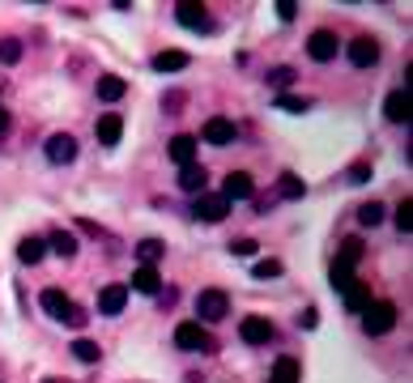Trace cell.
I'll return each instance as SVG.
<instances>
[{
	"instance_id": "8",
	"label": "cell",
	"mask_w": 413,
	"mask_h": 383,
	"mask_svg": "<svg viewBox=\"0 0 413 383\" xmlns=\"http://www.w3.org/2000/svg\"><path fill=\"white\" fill-rule=\"evenodd\" d=\"M230 213V200L226 196H196V205H192V217L196 222H222Z\"/></svg>"
},
{
	"instance_id": "34",
	"label": "cell",
	"mask_w": 413,
	"mask_h": 383,
	"mask_svg": "<svg viewBox=\"0 0 413 383\" xmlns=\"http://www.w3.org/2000/svg\"><path fill=\"white\" fill-rule=\"evenodd\" d=\"M328 281H333V290L341 294V290H345V286L354 281V273H350V269H341V264H333V273H328Z\"/></svg>"
},
{
	"instance_id": "39",
	"label": "cell",
	"mask_w": 413,
	"mask_h": 383,
	"mask_svg": "<svg viewBox=\"0 0 413 383\" xmlns=\"http://www.w3.org/2000/svg\"><path fill=\"white\" fill-rule=\"evenodd\" d=\"M294 13H299L294 0H277V17H281V21H294Z\"/></svg>"
},
{
	"instance_id": "22",
	"label": "cell",
	"mask_w": 413,
	"mask_h": 383,
	"mask_svg": "<svg viewBox=\"0 0 413 383\" xmlns=\"http://www.w3.org/2000/svg\"><path fill=\"white\" fill-rule=\"evenodd\" d=\"M188 68V51H158L154 55V72H179Z\"/></svg>"
},
{
	"instance_id": "2",
	"label": "cell",
	"mask_w": 413,
	"mask_h": 383,
	"mask_svg": "<svg viewBox=\"0 0 413 383\" xmlns=\"http://www.w3.org/2000/svg\"><path fill=\"white\" fill-rule=\"evenodd\" d=\"M363 328H367V337L392 333V328H397V307H392V303H371V307L363 311Z\"/></svg>"
},
{
	"instance_id": "43",
	"label": "cell",
	"mask_w": 413,
	"mask_h": 383,
	"mask_svg": "<svg viewBox=\"0 0 413 383\" xmlns=\"http://www.w3.org/2000/svg\"><path fill=\"white\" fill-rule=\"evenodd\" d=\"M43 383H60V379H43Z\"/></svg>"
},
{
	"instance_id": "32",
	"label": "cell",
	"mask_w": 413,
	"mask_h": 383,
	"mask_svg": "<svg viewBox=\"0 0 413 383\" xmlns=\"http://www.w3.org/2000/svg\"><path fill=\"white\" fill-rule=\"evenodd\" d=\"M252 277H260V281H273V277H281V260H260V264L252 269Z\"/></svg>"
},
{
	"instance_id": "21",
	"label": "cell",
	"mask_w": 413,
	"mask_h": 383,
	"mask_svg": "<svg viewBox=\"0 0 413 383\" xmlns=\"http://www.w3.org/2000/svg\"><path fill=\"white\" fill-rule=\"evenodd\" d=\"M299 379H303V367H299V358H277V367H273L269 383H299Z\"/></svg>"
},
{
	"instance_id": "6",
	"label": "cell",
	"mask_w": 413,
	"mask_h": 383,
	"mask_svg": "<svg viewBox=\"0 0 413 383\" xmlns=\"http://www.w3.org/2000/svg\"><path fill=\"white\" fill-rule=\"evenodd\" d=\"M200 141H209V145H230V141H239V128H235V119L213 115V119L200 128Z\"/></svg>"
},
{
	"instance_id": "4",
	"label": "cell",
	"mask_w": 413,
	"mask_h": 383,
	"mask_svg": "<svg viewBox=\"0 0 413 383\" xmlns=\"http://www.w3.org/2000/svg\"><path fill=\"white\" fill-rule=\"evenodd\" d=\"M337 51H341V38H337L333 30H316V34L307 38V55H311L316 64H328V60H337Z\"/></svg>"
},
{
	"instance_id": "35",
	"label": "cell",
	"mask_w": 413,
	"mask_h": 383,
	"mask_svg": "<svg viewBox=\"0 0 413 383\" xmlns=\"http://www.w3.org/2000/svg\"><path fill=\"white\" fill-rule=\"evenodd\" d=\"M85 320H90V311H85V307H77V303L64 311V324H68V328H85Z\"/></svg>"
},
{
	"instance_id": "23",
	"label": "cell",
	"mask_w": 413,
	"mask_h": 383,
	"mask_svg": "<svg viewBox=\"0 0 413 383\" xmlns=\"http://www.w3.org/2000/svg\"><path fill=\"white\" fill-rule=\"evenodd\" d=\"M363 256H367V247H363L358 239H341V252H337V264H341V269L354 273V264H358Z\"/></svg>"
},
{
	"instance_id": "24",
	"label": "cell",
	"mask_w": 413,
	"mask_h": 383,
	"mask_svg": "<svg viewBox=\"0 0 413 383\" xmlns=\"http://www.w3.org/2000/svg\"><path fill=\"white\" fill-rule=\"evenodd\" d=\"M47 247H51L55 256H64V260H73V256H77V234H68V230H55V234L47 239Z\"/></svg>"
},
{
	"instance_id": "16",
	"label": "cell",
	"mask_w": 413,
	"mask_h": 383,
	"mask_svg": "<svg viewBox=\"0 0 413 383\" xmlns=\"http://www.w3.org/2000/svg\"><path fill=\"white\" fill-rule=\"evenodd\" d=\"M132 290H136V294H162V277H158V269L136 264V273H132Z\"/></svg>"
},
{
	"instance_id": "11",
	"label": "cell",
	"mask_w": 413,
	"mask_h": 383,
	"mask_svg": "<svg viewBox=\"0 0 413 383\" xmlns=\"http://www.w3.org/2000/svg\"><path fill=\"white\" fill-rule=\"evenodd\" d=\"M222 196H226V200H252V196H256V183H252V175H247V171H230V175H226V188H222Z\"/></svg>"
},
{
	"instance_id": "42",
	"label": "cell",
	"mask_w": 413,
	"mask_h": 383,
	"mask_svg": "<svg viewBox=\"0 0 413 383\" xmlns=\"http://www.w3.org/2000/svg\"><path fill=\"white\" fill-rule=\"evenodd\" d=\"M4 128H9V111L0 107V132H4Z\"/></svg>"
},
{
	"instance_id": "41",
	"label": "cell",
	"mask_w": 413,
	"mask_h": 383,
	"mask_svg": "<svg viewBox=\"0 0 413 383\" xmlns=\"http://www.w3.org/2000/svg\"><path fill=\"white\" fill-rule=\"evenodd\" d=\"M179 102H183V94H171V98H162V107H166V111H179Z\"/></svg>"
},
{
	"instance_id": "36",
	"label": "cell",
	"mask_w": 413,
	"mask_h": 383,
	"mask_svg": "<svg viewBox=\"0 0 413 383\" xmlns=\"http://www.w3.org/2000/svg\"><path fill=\"white\" fill-rule=\"evenodd\" d=\"M290 81H294V68H286V64H281V68H273V72H269V85H277V90H286V85H290Z\"/></svg>"
},
{
	"instance_id": "31",
	"label": "cell",
	"mask_w": 413,
	"mask_h": 383,
	"mask_svg": "<svg viewBox=\"0 0 413 383\" xmlns=\"http://www.w3.org/2000/svg\"><path fill=\"white\" fill-rule=\"evenodd\" d=\"M277 107H281L286 115H303V111H307V98H294V94H277Z\"/></svg>"
},
{
	"instance_id": "27",
	"label": "cell",
	"mask_w": 413,
	"mask_h": 383,
	"mask_svg": "<svg viewBox=\"0 0 413 383\" xmlns=\"http://www.w3.org/2000/svg\"><path fill=\"white\" fill-rule=\"evenodd\" d=\"M136 256H141V264H158L162 256H166V243H158V239H145V243H136Z\"/></svg>"
},
{
	"instance_id": "14",
	"label": "cell",
	"mask_w": 413,
	"mask_h": 383,
	"mask_svg": "<svg viewBox=\"0 0 413 383\" xmlns=\"http://www.w3.org/2000/svg\"><path fill=\"white\" fill-rule=\"evenodd\" d=\"M166 153H171V162H175V166H192V162H196V136L179 132V136L166 145Z\"/></svg>"
},
{
	"instance_id": "9",
	"label": "cell",
	"mask_w": 413,
	"mask_h": 383,
	"mask_svg": "<svg viewBox=\"0 0 413 383\" xmlns=\"http://www.w3.org/2000/svg\"><path fill=\"white\" fill-rule=\"evenodd\" d=\"M239 337H243L247 345H269V341H273V324H269L264 315H247V320L239 324Z\"/></svg>"
},
{
	"instance_id": "3",
	"label": "cell",
	"mask_w": 413,
	"mask_h": 383,
	"mask_svg": "<svg viewBox=\"0 0 413 383\" xmlns=\"http://www.w3.org/2000/svg\"><path fill=\"white\" fill-rule=\"evenodd\" d=\"M196 311H200V320H205V324H218V320H226L230 298H226L222 290H200V294H196Z\"/></svg>"
},
{
	"instance_id": "12",
	"label": "cell",
	"mask_w": 413,
	"mask_h": 383,
	"mask_svg": "<svg viewBox=\"0 0 413 383\" xmlns=\"http://www.w3.org/2000/svg\"><path fill=\"white\" fill-rule=\"evenodd\" d=\"M128 307V286H102L98 290V315H119Z\"/></svg>"
},
{
	"instance_id": "20",
	"label": "cell",
	"mask_w": 413,
	"mask_h": 383,
	"mask_svg": "<svg viewBox=\"0 0 413 383\" xmlns=\"http://www.w3.org/2000/svg\"><path fill=\"white\" fill-rule=\"evenodd\" d=\"M205 183H209V171H205V166L192 162V166L179 171V188H183V192H200V196H205Z\"/></svg>"
},
{
	"instance_id": "40",
	"label": "cell",
	"mask_w": 413,
	"mask_h": 383,
	"mask_svg": "<svg viewBox=\"0 0 413 383\" xmlns=\"http://www.w3.org/2000/svg\"><path fill=\"white\" fill-rule=\"evenodd\" d=\"M316 324H320L316 311H299V328H316Z\"/></svg>"
},
{
	"instance_id": "10",
	"label": "cell",
	"mask_w": 413,
	"mask_h": 383,
	"mask_svg": "<svg viewBox=\"0 0 413 383\" xmlns=\"http://www.w3.org/2000/svg\"><path fill=\"white\" fill-rule=\"evenodd\" d=\"M175 17H179V26H188V30H213V17L205 13V4H192V0H183V4L175 9Z\"/></svg>"
},
{
	"instance_id": "25",
	"label": "cell",
	"mask_w": 413,
	"mask_h": 383,
	"mask_svg": "<svg viewBox=\"0 0 413 383\" xmlns=\"http://www.w3.org/2000/svg\"><path fill=\"white\" fill-rule=\"evenodd\" d=\"M43 256H47V243H43V239H21V243H17V260H21V264H38Z\"/></svg>"
},
{
	"instance_id": "7",
	"label": "cell",
	"mask_w": 413,
	"mask_h": 383,
	"mask_svg": "<svg viewBox=\"0 0 413 383\" xmlns=\"http://www.w3.org/2000/svg\"><path fill=\"white\" fill-rule=\"evenodd\" d=\"M43 153H47V162H55V166H64V162H73V158H77V141H73L68 132H55V136H47V145H43Z\"/></svg>"
},
{
	"instance_id": "37",
	"label": "cell",
	"mask_w": 413,
	"mask_h": 383,
	"mask_svg": "<svg viewBox=\"0 0 413 383\" xmlns=\"http://www.w3.org/2000/svg\"><path fill=\"white\" fill-rule=\"evenodd\" d=\"M371 179V162H354L350 166V183H367Z\"/></svg>"
},
{
	"instance_id": "18",
	"label": "cell",
	"mask_w": 413,
	"mask_h": 383,
	"mask_svg": "<svg viewBox=\"0 0 413 383\" xmlns=\"http://www.w3.org/2000/svg\"><path fill=\"white\" fill-rule=\"evenodd\" d=\"M341 298H345V311H367V307H371V290H367L358 277L341 290Z\"/></svg>"
},
{
	"instance_id": "19",
	"label": "cell",
	"mask_w": 413,
	"mask_h": 383,
	"mask_svg": "<svg viewBox=\"0 0 413 383\" xmlns=\"http://www.w3.org/2000/svg\"><path fill=\"white\" fill-rule=\"evenodd\" d=\"M38 303H43V311H47V315H55V320H64V311L73 307V298H68L64 290H55V286H51V290H43V294H38Z\"/></svg>"
},
{
	"instance_id": "13",
	"label": "cell",
	"mask_w": 413,
	"mask_h": 383,
	"mask_svg": "<svg viewBox=\"0 0 413 383\" xmlns=\"http://www.w3.org/2000/svg\"><path fill=\"white\" fill-rule=\"evenodd\" d=\"M384 115L392 119V124H409L413 107H409V90H392L388 98H384Z\"/></svg>"
},
{
	"instance_id": "28",
	"label": "cell",
	"mask_w": 413,
	"mask_h": 383,
	"mask_svg": "<svg viewBox=\"0 0 413 383\" xmlns=\"http://www.w3.org/2000/svg\"><path fill=\"white\" fill-rule=\"evenodd\" d=\"M73 358H77V362H98V358H102V350H98L90 337H77V341H73Z\"/></svg>"
},
{
	"instance_id": "26",
	"label": "cell",
	"mask_w": 413,
	"mask_h": 383,
	"mask_svg": "<svg viewBox=\"0 0 413 383\" xmlns=\"http://www.w3.org/2000/svg\"><path fill=\"white\" fill-rule=\"evenodd\" d=\"M277 192H281L286 200H303V196H307V183H303L299 175H281V179H277Z\"/></svg>"
},
{
	"instance_id": "1",
	"label": "cell",
	"mask_w": 413,
	"mask_h": 383,
	"mask_svg": "<svg viewBox=\"0 0 413 383\" xmlns=\"http://www.w3.org/2000/svg\"><path fill=\"white\" fill-rule=\"evenodd\" d=\"M175 345H179V350H188V354H213V350H218V341L209 337V328H205L200 320L179 324V328H175Z\"/></svg>"
},
{
	"instance_id": "29",
	"label": "cell",
	"mask_w": 413,
	"mask_h": 383,
	"mask_svg": "<svg viewBox=\"0 0 413 383\" xmlns=\"http://www.w3.org/2000/svg\"><path fill=\"white\" fill-rule=\"evenodd\" d=\"M358 222H363V226H380V222H384V205H380V200L358 205Z\"/></svg>"
},
{
	"instance_id": "5",
	"label": "cell",
	"mask_w": 413,
	"mask_h": 383,
	"mask_svg": "<svg viewBox=\"0 0 413 383\" xmlns=\"http://www.w3.org/2000/svg\"><path fill=\"white\" fill-rule=\"evenodd\" d=\"M350 64L354 68H371V64H380V38H371V34H358V38H350Z\"/></svg>"
},
{
	"instance_id": "17",
	"label": "cell",
	"mask_w": 413,
	"mask_h": 383,
	"mask_svg": "<svg viewBox=\"0 0 413 383\" xmlns=\"http://www.w3.org/2000/svg\"><path fill=\"white\" fill-rule=\"evenodd\" d=\"M124 94H128V81L124 77H115V72H102L98 77V98L102 102H119Z\"/></svg>"
},
{
	"instance_id": "30",
	"label": "cell",
	"mask_w": 413,
	"mask_h": 383,
	"mask_svg": "<svg viewBox=\"0 0 413 383\" xmlns=\"http://www.w3.org/2000/svg\"><path fill=\"white\" fill-rule=\"evenodd\" d=\"M21 51H26V47H21V38H0V64H9V68H13V64L21 60Z\"/></svg>"
},
{
	"instance_id": "33",
	"label": "cell",
	"mask_w": 413,
	"mask_h": 383,
	"mask_svg": "<svg viewBox=\"0 0 413 383\" xmlns=\"http://www.w3.org/2000/svg\"><path fill=\"white\" fill-rule=\"evenodd\" d=\"M397 230H401V234L413 230V200H401V205H397Z\"/></svg>"
},
{
	"instance_id": "15",
	"label": "cell",
	"mask_w": 413,
	"mask_h": 383,
	"mask_svg": "<svg viewBox=\"0 0 413 383\" xmlns=\"http://www.w3.org/2000/svg\"><path fill=\"white\" fill-rule=\"evenodd\" d=\"M94 132H98V141H102V145H119V136H124V119H119L115 111H107V115H98Z\"/></svg>"
},
{
	"instance_id": "38",
	"label": "cell",
	"mask_w": 413,
	"mask_h": 383,
	"mask_svg": "<svg viewBox=\"0 0 413 383\" xmlns=\"http://www.w3.org/2000/svg\"><path fill=\"white\" fill-rule=\"evenodd\" d=\"M230 252H235V256H252V252H256V239H235Z\"/></svg>"
}]
</instances>
